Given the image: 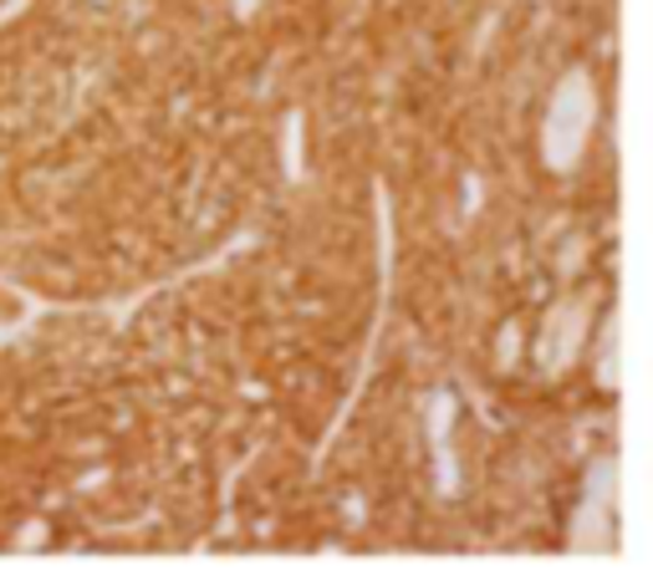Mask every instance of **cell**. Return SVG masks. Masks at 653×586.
Returning <instances> with one entry per match:
<instances>
[{
	"label": "cell",
	"mask_w": 653,
	"mask_h": 586,
	"mask_svg": "<svg viewBox=\"0 0 653 586\" xmlns=\"http://www.w3.org/2000/svg\"><path fill=\"white\" fill-rule=\"evenodd\" d=\"M449 398H434V409H429V439H434V459H439V484H455V464H449V434H445V424H449Z\"/></svg>",
	"instance_id": "obj_4"
},
{
	"label": "cell",
	"mask_w": 653,
	"mask_h": 586,
	"mask_svg": "<svg viewBox=\"0 0 653 586\" xmlns=\"http://www.w3.org/2000/svg\"><path fill=\"white\" fill-rule=\"evenodd\" d=\"M618 480L612 474V464L603 459V464L593 469V490H587V505L577 510V520H572V545H608V526H612V515H608V499L612 490L608 484Z\"/></svg>",
	"instance_id": "obj_3"
},
{
	"label": "cell",
	"mask_w": 653,
	"mask_h": 586,
	"mask_svg": "<svg viewBox=\"0 0 653 586\" xmlns=\"http://www.w3.org/2000/svg\"><path fill=\"white\" fill-rule=\"evenodd\" d=\"M597 123V88L587 72H566L557 82L547 103V123H541V159L557 174H572L587 153V138H593Z\"/></svg>",
	"instance_id": "obj_1"
},
{
	"label": "cell",
	"mask_w": 653,
	"mask_h": 586,
	"mask_svg": "<svg viewBox=\"0 0 653 586\" xmlns=\"http://www.w3.org/2000/svg\"><path fill=\"white\" fill-rule=\"evenodd\" d=\"M236 11L245 15V11H255V0H236Z\"/></svg>",
	"instance_id": "obj_5"
},
{
	"label": "cell",
	"mask_w": 653,
	"mask_h": 586,
	"mask_svg": "<svg viewBox=\"0 0 653 586\" xmlns=\"http://www.w3.org/2000/svg\"><path fill=\"white\" fill-rule=\"evenodd\" d=\"M587 322H593L587 296H566V301H557V307L547 311V322L536 332V367H541L547 378H557V372L572 367V357H577L582 342H587Z\"/></svg>",
	"instance_id": "obj_2"
}]
</instances>
